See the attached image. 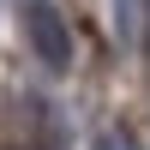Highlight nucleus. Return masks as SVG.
<instances>
[{"mask_svg":"<svg viewBox=\"0 0 150 150\" xmlns=\"http://www.w3.org/2000/svg\"><path fill=\"white\" fill-rule=\"evenodd\" d=\"M96 150H144V144H138V138H132V132H126V126H108V132H102V138H96Z\"/></svg>","mask_w":150,"mask_h":150,"instance_id":"f03ea898","label":"nucleus"},{"mask_svg":"<svg viewBox=\"0 0 150 150\" xmlns=\"http://www.w3.org/2000/svg\"><path fill=\"white\" fill-rule=\"evenodd\" d=\"M24 30H30V48H36V60H42L48 72L72 66V30H66V18H60L48 0H30V6H24Z\"/></svg>","mask_w":150,"mask_h":150,"instance_id":"f257e3e1","label":"nucleus"}]
</instances>
